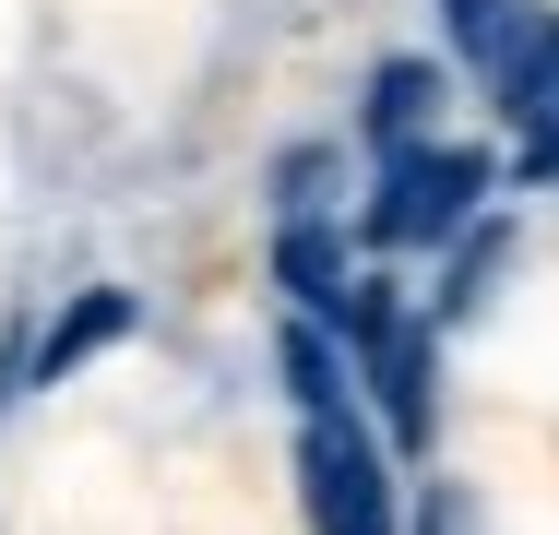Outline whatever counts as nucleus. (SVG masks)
I'll use <instances>...</instances> for the list:
<instances>
[{
  "label": "nucleus",
  "instance_id": "nucleus-10",
  "mask_svg": "<svg viewBox=\"0 0 559 535\" xmlns=\"http://www.w3.org/2000/svg\"><path fill=\"white\" fill-rule=\"evenodd\" d=\"M274 203H286V214H322V203H334V155H322V143H298V155L274 167Z\"/></svg>",
  "mask_w": 559,
  "mask_h": 535
},
{
  "label": "nucleus",
  "instance_id": "nucleus-6",
  "mask_svg": "<svg viewBox=\"0 0 559 535\" xmlns=\"http://www.w3.org/2000/svg\"><path fill=\"white\" fill-rule=\"evenodd\" d=\"M274 286H286L310 321H334V298H345V238L322 226V214H286V226H274Z\"/></svg>",
  "mask_w": 559,
  "mask_h": 535
},
{
  "label": "nucleus",
  "instance_id": "nucleus-8",
  "mask_svg": "<svg viewBox=\"0 0 559 535\" xmlns=\"http://www.w3.org/2000/svg\"><path fill=\"white\" fill-rule=\"evenodd\" d=\"M131 286H96V298H72V310L48 321V345H36V369H24V381H72V369H84V357H96V345H119V333H131Z\"/></svg>",
  "mask_w": 559,
  "mask_h": 535
},
{
  "label": "nucleus",
  "instance_id": "nucleus-4",
  "mask_svg": "<svg viewBox=\"0 0 559 535\" xmlns=\"http://www.w3.org/2000/svg\"><path fill=\"white\" fill-rule=\"evenodd\" d=\"M536 24H548V0H441V36H452V60L500 96L512 84V60L536 48Z\"/></svg>",
  "mask_w": 559,
  "mask_h": 535
},
{
  "label": "nucleus",
  "instance_id": "nucleus-3",
  "mask_svg": "<svg viewBox=\"0 0 559 535\" xmlns=\"http://www.w3.org/2000/svg\"><path fill=\"white\" fill-rule=\"evenodd\" d=\"M334 321H345V345L369 357V393H381L393 440L417 452V440H429V321H405V310H393V286H357V274H345Z\"/></svg>",
  "mask_w": 559,
  "mask_h": 535
},
{
  "label": "nucleus",
  "instance_id": "nucleus-2",
  "mask_svg": "<svg viewBox=\"0 0 559 535\" xmlns=\"http://www.w3.org/2000/svg\"><path fill=\"white\" fill-rule=\"evenodd\" d=\"M298 500H310V535H405L393 464L357 428V405L345 417H298Z\"/></svg>",
  "mask_w": 559,
  "mask_h": 535
},
{
  "label": "nucleus",
  "instance_id": "nucleus-5",
  "mask_svg": "<svg viewBox=\"0 0 559 535\" xmlns=\"http://www.w3.org/2000/svg\"><path fill=\"white\" fill-rule=\"evenodd\" d=\"M429 119H441V60H381L369 72V107H357V131L393 155V143H429Z\"/></svg>",
  "mask_w": 559,
  "mask_h": 535
},
{
  "label": "nucleus",
  "instance_id": "nucleus-1",
  "mask_svg": "<svg viewBox=\"0 0 559 535\" xmlns=\"http://www.w3.org/2000/svg\"><path fill=\"white\" fill-rule=\"evenodd\" d=\"M488 179H500V167H488L476 143H393V155H381V191L357 214V238H369V250H441V238L476 226Z\"/></svg>",
  "mask_w": 559,
  "mask_h": 535
},
{
  "label": "nucleus",
  "instance_id": "nucleus-7",
  "mask_svg": "<svg viewBox=\"0 0 559 535\" xmlns=\"http://www.w3.org/2000/svg\"><path fill=\"white\" fill-rule=\"evenodd\" d=\"M274 369H286V393H298V417H345V405H357V393H345L357 369H345V345H334V333H322L310 310H298L286 333H274Z\"/></svg>",
  "mask_w": 559,
  "mask_h": 535
},
{
  "label": "nucleus",
  "instance_id": "nucleus-9",
  "mask_svg": "<svg viewBox=\"0 0 559 535\" xmlns=\"http://www.w3.org/2000/svg\"><path fill=\"white\" fill-rule=\"evenodd\" d=\"M500 262H512V226H464V262H452V286H441V321H464L488 286H500Z\"/></svg>",
  "mask_w": 559,
  "mask_h": 535
},
{
  "label": "nucleus",
  "instance_id": "nucleus-11",
  "mask_svg": "<svg viewBox=\"0 0 559 535\" xmlns=\"http://www.w3.org/2000/svg\"><path fill=\"white\" fill-rule=\"evenodd\" d=\"M417 535H464V488H429V524Z\"/></svg>",
  "mask_w": 559,
  "mask_h": 535
}]
</instances>
